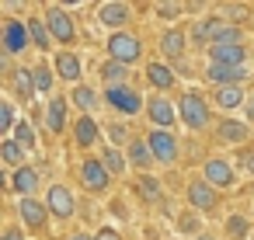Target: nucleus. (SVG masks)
Listing matches in <instances>:
<instances>
[{
    "label": "nucleus",
    "instance_id": "1",
    "mask_svg": "<svg viewBox=\"0 0 254 240\" xmlns=\"http://www.w3.org/2000/svg\"><path fill=\"white\" fill-rule=\"evenodd\" d=\"M108 49H112V60L115 63H136L139 60V53H143V46H139V39H132V35H112V42H108Z\"/></svg>",
    "mask_w": 254,
    "mask_h": 240
},
{
    "label": "nucleus",
    "instance_id": "2",
    "mask_svg": "<svg viewBox=\"0 0 254 240\" xmlns=\"http://www.w3.org/2000/svg\"><path fill=\"white\" fill-rule=\"evenodd\" d=\"M46 28L56 42H73V21L66 18L63 7H46Z\"/></svg>",
    "mask_w": 254,
    "mask_h": 240
},
{
    "label": "nucleus",
    "instance_id": "3",
    "mask_svg": "<svg viewBox=\"0 0 254 240\" xmlns=\"http://www.w3.org/2000/svg\"><path fill=\"white\" fill-rule=\"evenodd\" d=\"M181 119H185L191 129H202V125L209 122L205 98H202V94H185V98H181Z\"/></svg>",
    "mask_w": 254,
    "mask_h": 240
},
{
    "label": "nucleus",
    "instance_id": "4",
    "mask_svg": "<svg viewBox=\"0 0 254 240\" xmlns=\"http://www.w3.org/2000/svg\"><path fill=\"white\" fill-rule=\"evenodd\" d=\"M150 150H153V160H160V164H171L174 157H178V143H174V136L167 132V129H157V132H150Z\"/></svg>",
    "mask_w": 254,
    "mask_h": 240
},
{
    "label": "nucleus",
    "instance_id": "5",
    "mask_svg": "<svg viewBox=\"0 0 254 240\" xmlns=\"http://www.w3.org/2000/svg\"><path fill=\"white\" fill-rule=\"evenodd\" d=\"M205 77H209L216 87H233L237 80H244V77H247V66H219V63H209Z\"/></svg>",
    "mask_w": 254,
    "mask_h": 240
},
{
    "label": "nucleus",
    "instance_id": "6",
    "mask_svg": "<svg viewBox=\"0 0 254 240\" xmlns=\"http://www.w3.org/2000/svg\"><path fill=\"white\" fill-rule=\"evenodd\" d=\"M188 202H191L195 209H202V212H212L219 198H216V191H212L209 181H191V184H188Z\"/></svg>",
    "mask_w": 254,
    "mask_h": 240
},
{
    "label": "nucleus",
    "instance_id": "7",
    "mask_svg": "<svg viewBox=\"0 0 254 240\" xmlns=\"http://www.w3.org/2000/svg\"><path fill=\"white\" fill-rule=\"evenodd\" d=\"M105 98H108V105L119 108L122 115H136V112H139V94H132L129 87H112Z\"/></svg>",
    "mask_w": 254,
    "mask_h": 240
},
{
    "label": "nucleus",
    "instance_id": "8",
    "mask_svg": "<svg viewBox=\"0 0 254 240\" xmlns=\"http://www.w3.org/2000/svg\"><path fill=\"white\" fill-rule=\"evenodd\" d=\"M25 46H28V25L7 21L4 25V53H21Z\"/></svg>",
    "mask_w": 254,
    "mask_h": 240
},
{
    "label": "nucleus",
    "instance_id": "9",
    "mask_svg": "<svg viewBox=\"0 0 254 240\" xmlns=\"http://www.w3.org/2000/svg\"><path fill=\"white\" fill-rule=\"evenodd\" d=\"M209 53H212V63L219 66H244V56H247L244 46H209Z\"/></svg>",
    "mask_w": 254,
    "mask_h": 240
},
{
    "label": "nucleus",
    "instance_id": "10",
    "mask_svg": "<svg viewBox=\"0 0 254 240\" xmlns=\"http://www.w3.org/2000/svg\"><path fill=\"white\" fill-rule=\"evenodd\" d=\"M80 178H84V184H87L91 191H101V188L108 184V167H105L101 160H84Z\"/></svg>",
    "mask_w": 254,
    "mask_h": 240
},
{
    "label": "nucleus",
    "instance_id": "11",
    "mask_svg": "<svg viewBox=\"0 0 254 240\" xmlns=\"http://www.w3.org/2000/svg\"><path fill=\"white\" fill-rule=\"evenodd\" d=\"M49 209H53L60 219L73 216V198H70V191H66L63 184H53V188H49Z\"/></svg>",
    "mask_w": 254,
    "mask_h": 240
},
{
    "label": "nucleus",
    "instance_id": "12",
    "mask_svg": "<svg viewBox=\"0 0 254 240\" xmlns=\"http://www.w3.org/2000/svg\"><path fill=\"white\" fill-rule=\"evenodd\" d=\"M205 181H209L212 188H226V184H233V171H230V164H223V160H209V164H205Z\"/></svg>",
    "mask_w": 254,
    "mask_h": 240
},
{
    "label": "nucleus",
    "instance_id": "13",
    "mask_svg": "<svg viewBox=\"0 0 254 240\" xmlns=\"http://www.w3.org/2000/svg\"><path fill=\"white\" fill-rule=\"evenodd\" d=\"M73 139H77V146H91V143L98 139V125H94L91 115H80V119H77V125H73Z\"/></svg>",
    "mask_w": 254,
    "mask_h": 240
},
{
    "label": "nucleus",
    "instance_id": "14",
    "mask_svg": "<svg viewBox=\"0 0 254 240\" xmlns=\"http://www.w3.org/2000/svg\"><path fill=\"white\" fill-rule=\"evenodd\" d=\"M150 119H153L160 129H171V125H174V108H171L164 98H153V101H150Z\"/></svg>",
    "mask_w": 254,
    "mask_h": 240
},
{
    "label": "nucleus",
    "instance_id": "15",
    "mask_svg": "<svg viewBox=\"0 0 254 240\" xmlns=\"http://www.w3.org/2000/svg\"><path fill=\"white\" fill-rule=\"evenodd\" d=\"M21 219L28 223V226H42L46 223V205L42 202H35V198H21Z\"/></svg>",
    "mask_w": 254,
    "mask_h": 240
},
{
    "label": "nucleus",
    "instance_id": "16",
    "mask_svg": "<svg viewBox=\"0 0 254 240\" xmlns=\"http://www.w3.org/2000/svg\"><path fill=\"white\" fill-rule=\"evenodd\" d=\"M35 184H39V174L32 171V167H18V174H14V181H11V188L14 191H21L25 198L35 191Z\"/></svg>",
    "mask_w": 254,
    "mask_h": 240
},
{
    "label": "nucleus",
    "instance_id": "17",
    "mask_svg": "<svg viewBox=\"0 0 254 240\" xmlns=\"http://www.w3.org/2000/svg\"><path fill=\"white\" fill-rule=\"evenodd\" d=\"M101 21H105L108 28H119V25L129 21V7H126V4H105V7H101Z\"/></svg>",
    "mask_w": 254,
    "mask_h": 240
},
{
    "label": "nucleus",
    "instance_id": "18",
    "mask_svg": "<svg viewBox=\"0 0 254 240\" xmlns=\"http://www.w3.org/2000/svg\"><path fill=\"white\" fill-rule=\"evenodd\" d=\"M56 73H60L63 80H77V77H80V60L70 56V53H60V56H56Z\"/></svg>",
    "mask_w": 254,
    "mask_h": 240
},
{
    "label": "nucleus",
    "instance_id": "19",
    "mask_svg": "<svg viewBox=\"0 0 254 240\" xmlns=\"http://www.w3.org/2000/svg\"><path fill=\"white\" fill-rule=\"evenodd\" d=\"M46 119H49V129H53V132H63V125H66V101H63V98H53Z\"/></svg>",
    "mask_w": 254,
    "mask_h": 240
},
{
    "label": "nucleus",
    "instance_id": "20",
    "mask_svg": "<svg viewBox=\"0 0 254 240\" xmlns=\"http://www.w3.org/2000/svg\"><path fill=\"white\" fill-rule=\"evenodd\" d=\"M150 160H153V150H150V143H143V139H132V143H129V164H136V167H150Z\"/></svg>",
    "mask_w": 254,
    "mask_h": 240
},
{
    "label": "nucleus",
    "instance_id": "21",
    "mask_svg": "<svg viewBox=\"0 0 254 240\" xmlns=\"http://www.w3.org/2000/svg\"><path fill=\"white\" fill-rule=\"evenodd\" d=\"M160 49H164L167 60H178V56L185 53V35H181V32H167V35L160 39Z\"/></svg>",
    "mask_w": 254,
    "mask_h": 240
},
{
    "label": "nucleus",
    "instance_id": "22",
    "mask_svg": "<svg viewBox=\"0 0 254 240\" xmlns=\"http://www.w3.org/2000/svg\"><path fill=\"white\" fill-rule=\"evenodd\" d=\"M146 77H150L153 87H171V84H174V73H171V66H164V63H150V66H146Z\"/></svg>",
    "mask_w": 254,
    "mask_h": 240
},
{
    "label": "nucleus",
    "instance_id": "23",
    "mask_svg": "<svg viewBox=\"0 0 254 240\" xmlns=\"http://www.w3.org/2000/svg\"><path fill=\"white\" fill-rule=\"evenodd\" d=\"M101 80L108 84V91H112V87H122V80H126V66L115 63V60L105 63V66H101Z\"/></svg>",
    "mask_w": 254,
    "mask_h": 240
},
{
    "label": "nucleus",
    "instance_id": "24",
    "mask_svg": "<svg viewBox=\"0 0 254 240\" xmlns=\"http://www.w3.org/2000/svg\"><path fill=\"white\" fill-rule=\"evenodd\" d=\"M0 157H4V164H7V167H18V164H21V157H25V146H18L14 139H7L4 146H0Z\"/></svg>",
    "mask_w": 254,
    "mask_h": 240
},
{
    "label": "nucleus",
    "instance_id": "25",
    "mask_svg": "<svg viewBox=\"0 0 254 240\" xmlns=\"http://www.w3.org/2000/svg\"><path fill=\"white\" fill-rule=\"evenodd\" d=\"M73 105H77V108L87 115V112H94L98 98H94V91H91V87H77V91H73Z\"/></svg>",
    "mask_w": 254,
    "mask_h": 240
},
{
    "label": "nucleus",
    "instance_id": "26",
    "mask_svg": "<svg viewBox=\"0 0 254 240\" xmlns=\"http://www.w3.org/2000/svg\"><path fill=\"white\" fill-rule=\"evenodd\" d=\"M240 101H244V94H240L237 87H219V91H216V105H219V108H237Z\"/></svg>",
    "mask_w": 254,
    "mask_h": 240
},
{
    "label": "nucleus",
    "instance_id": "27",
    "mask_svg": "<svg viewBox=\"0 0 254 240\" xmlns=\"http://www.w3.org/2000/svg\"><path fill=\"white\" fill-rule=\"evenodd\" d=\"M14 87H18L21 98H32V94H35V77H32L28 70H18V73H14Z\"/></svg>",
    "mask_w": 254,
    "mask_h": 240
},
{
    "label": "nucleus",
    "instance_id": "28",
    "mask_svg": "<svg viewBox=\"0 0 254 240\" xmlns=\"http://www.w3.org/2000/svg\"><path fill=\"white\" fill-rule=\"evenodd\" d=\"M219 136L230 139V143H244V139H247V129H244L240 122H223V125H219Z\"/></svg>",
    "mask_w": 254,
    "mask_h": 240
},
{
    "label": "nucleus",
    "instance_id": "29",
    "mask_svg": "<svg viewBox=\"0 0 254 240\" xmlns=\"http://www.w3.org/2000/svg\"><path fill=\"white\" fill-rule=\"evenodd\" d=\"M101 157H105V160H101V164H105V167H108V174H122V167H126V160H122V153H119V150H115V146H108V150H105V153H101Z\"/></svg>",
    "mask_w": 254,
    "mask_h": 240
},
{
    "label": "nucleus",
    "instance_id": "30",
    "mask_svg": "<svg viewBox=\"0 0 254 240\" xmlns=\"http://www.w3.org/2000/svg\"><path fill=\"white\" fill-rule=\"evenodd\" d=\"M14 143H18V146H28V150L35 146V132H32L28 122H18V125H14Z\"/></svg>",
    "mask_w": 254,
    "mask_h": 240
},
{
    "label": "nucleus",
    "instance_id": "31",
    "mask_svg": "<svg viewBox=\"0 0 254 240\" xmlns=\"http://www.w3.org/2000/svg\"><path fill=\"white\" fill-rule=\"evenodd\" d=\"M28 35H32V42L39 49H49V28H42L39 21H28Z\"/></svg>",
    "mask_w": 254,
    "mask_h": 240
},
{
    "label": "nucleus",
    "instance_id": "32",
    "mask_svg": "<svg viewBox=\"0 0 254 240\" xmlns=\"http://www.w3.org/2000/svg\"><path fill=\"white\" fill-rule=\"evenodd\" d=\"M32 77H35V91H49L53 87V70L49 66H35Z\"/></svg>",
    "mask_w": 254,
    "mask_h": 240
},
{
    "label": "nucleus",
    "instance_id": "33",
    "mask_svg": "<svg viewBox=\"0 0 254 240\" xmlns=\"http://www.w3.org/2000/svg\"><path fill=\"white\" fill-rule=\"evenodd\" d=\"M139 195L143 198H160V181L157 178H143L139 181Z\"/></svg>",
    "mask_w": 254,
    "mask_h": 240
},
{
    "label": "nucleus",
    "instance_id": "34",
    "mask_svg": "<svg viewBox=\"0 0 254 240\" xmlns=\"http://www.w3.org/2000/svg\"><path fill=\"white\" fill-rule=\"evenodd\" d=\"M226 230H230L233 240H240V237L247 233V219H244V216H230V219H226Z\"/></svg>",
    "mask_w": 254,
    "mask_h": 240
},
{
    "label": "nucleus",
    "instance_id": "35",
    "mask_svg": "<svg viewBox=\"0 0 254 240\" xmlns=\"http://www.w3.org/2000/svg\"><path fill=\"white\" fill-rule=\"evenodd\" d=\"M14 125V112H11V105H0V129H11Z\"/></svg>",
    "mask_w": 254,
    "mask_h": 240
},
{
    "label": "nucleus",
    "instance_id": "36",
    "mask_svg": "<svg viewBox=\"0 0 254 240\" xmlns=\"http://www.w3.org/2000/svg\"><path fill=\"white\" fill-rule=\"evenodd\" d=\"M157 11H160V14H164V18H174V14H178V11H181V7H178V4H160V7H157Z\"/></svg>",
    "mask_w": 254,
    "mask_h": 240
},
{
    "label": "nucleus",
    "instance_id": "37",
    "mask_svg": "<svg viewBox=\"0 0 254 240\" xmlns=\"http://www.w3.org/2000/svg\"><path fill=\"white\" fill-rule=\"evenodd\" d=\"M226 14H230L233 21H244V14H247V11H244V7H226Z\"/></svg>",
    "mask_w": 254,
    "mask_h": 240
},
{
    "label": "nucleus",
    "instance_id": "38",
    "mask_svg": "<svg viewBox=\"0 0 254 240\" xmlns=\"http://www.w3.org/2000/svg\"><path fill=\"white\" fill-rule=\"evenodd\" d=\"M98 240H122V237H119L115 230H101V233H98Z\"/></svg>",
    "mask_w": 254,
    "mask_h": 240
},
{
    "label": "nucleus",
    "instance_id": "39",
    "mask_svg": "<svg viewBox=\"0 0 254 240\" xmlns=\"http://www.w3.org/2000/svg\"><path fill=\"white\" fill-rule=\"evenodd\" d=\"M112 139H126V125H112Z\"/></svg>",
    "mask_w": 254,
    "mask_h": 240
},
{
    "label": "nucleus",
    "instance_id": "40",
    "mask_svg": "<svg viewBox=\"0 0 254 240\" xmlns=\"http://www.w3.org/2000/svg\"><path fill=\"white\" fill-rule=\"evenodd\" d=\"M4 240H21V230H7V233H4Z\"/></svg>",
    "mask_w": 254,
    "mask_h": 240
},
{
    "label": "nucleus",
    "instance_id": "41",
    "mask_svg": "<svg viewBox=\"0 0 254 240\" xmlns=\"http://www.w3.org/2000/svg\"><path fill=\"white\" fill-rule=\"evenodd\" d=\"M244 171H247V174H254V157H247V160H244Z\"/></svg>",
    "mask_w": 254,
    "mask_h": 240
},
{
    "label": "nucleus",
    "instance_id": "42",
    "mask_svg": "<svg viewBox=\"0 0 254 240\" xmlns=\"http://www.w3.org/2000/svg\"><path fill=\"white\" fill-rule=\"evenodd\" d=\"M247 119H254V98H251V105H247Z\"/></svg>",
    "mask_w": 254,
    "mask_h": 240
},
{
    "label": "nucleus",
    "instance_id": "43",
    "mask_svg": "<svg viewBox=\"0 0 254 240\" xmlns=\"http://www.w3.org/2000/svg\"><path fill=\"white\" fill-rule=\"evenodd\" d=\"M70 240H91V237H87V233H73Z\"/></svg>",
    "mask_w": 254,
    "mask_h": 240
},
{
    "label": "nucleus",
    "instance_id": "44",
    "mask_svg": "<svg viewBox=\"0 0 254 240\" xmlns=\"http://www.w3.org/2000/svg\"><path fill=\"white\" fill-rule=\"evenodd\" d=\"M198 240H212V237H198Z\"/></svg>",
    "mask_w": 254,
    "mask_h": 240
}]
</instances>
